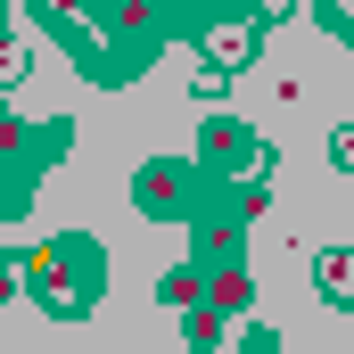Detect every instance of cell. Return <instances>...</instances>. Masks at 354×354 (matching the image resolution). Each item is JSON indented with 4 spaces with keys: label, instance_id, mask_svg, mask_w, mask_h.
Returning <instances> with one entry per match:
<instances>
[{
    "label": "cell",
    "instance_id": "obj_1",
    "mask_svg": "<svg viewBox=\"0 0 354 354\" xmlns=\"http://www.w3.org/2000/svg\"><path fill=\"white\" fill-rule=\"evenodd\" d=\"M17 280H33V297L50 313H91V297H99V248L91 239H41V248L17 256Z\"/></svg>",
    "mask_w": 354,
    "mask_h": 354
},
{
    "label": "cell",
    "instance_id": "obj_2",
    "mask_svg": "<svg viewBox=\"0 0 354 354\" xmlns=\"http://www.w3.org/2000/svg\"><path fill=\"white\" fill-rule=\"evenodd\" d=\"M132 198H140V214H157V223H198V165L157 157V165L132 174Z\"/></svg>",
    "mask_w": 354,
    "mask_h": 354
},
{
    "label": "cell",
    "instance_id": "obj_3",
    "mask_svg": "<svg viewBox=\"0 0 354 354\" xmlns=\"http://www.w3.org/2000/svg\"><path fill=\"white\" fill-rule=\"evenodd\" d=\"M198 157H206L214 174H256V165H264V132L239 124V115H214V124L198 132Z\"/></svg>",
    "mask_w": 354,
    "mask_h": 354
},
{
    "label": "cell",
    "instance_id": "obj_4",
    "mask_svg": "<svg viewBox=\"0 0 354 354\" xmlns=\"http://www.w3.org/2000/svg\"><path fill=\"white\" fill-rule=\"evenodd\" d=\"M198 41H206L214 66H239V58L256 50V25H248V17H223V25H198Z\"/></svg>",
    "mask_w": 354,
    "mask_h": 354
},
{
    "label": "cell",
    "instance_id": "obj_5",
    "mask_svg": "<svg viewBox=\"0 0 354 354\" xmlns=\"http://www.w3.org/2000/svg\"><path fill=\"white\" fill-rule=\"evenodd\" d=\"M248 297H256V288H248V272H239V264H214V272H206V305L248 313Z\"/></svg>",
    "mask_w": 354,
    "mask_h": 354
},
{
    "label": "cell",
    "instance_id": "obj_6",
    "mask_svg": "<svg viewBox=\"0 0 354 354\" xmlns=\"http://www.w3.org/2000/svg\"><path fill=\"white\" fill-rule=\"evenodd\" d=\"M322 297H338V305H354V248H338V256H322Z\"/></svg>",
    "mask_w": 354,
    "mask_h": 354
},
{
    "label": "cell",
    "instance_id": "obj_7",
    "mask_svg": "<svg viewBox=\"0 0 354 354\" xmlns=\"http://www.w3.org/2000/svg\"><path fill=\"white\" fill-rule=\"evenodd\" d=\"M322 17H330V33H346V41H354V0H322Z\"/></svg>",
    "mask_w": 354,
    "mask_h": 354
},
{
    "label": "cell",
    "instance_id": "obj_8",
    "mask_svg": "<svg viewBox=\"0 0 354 354\" xmlns=\"http://www.w3.org/2000/svg\"><path fill=\"white\" fill-rule=\"evenodd\" d=\"M330 149H338V165H346V174H354V124H346V132H338V140H330Z\"/></svg>",
    "mask_w": 354,
    "mask_h": 354
}]
</instances>
